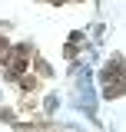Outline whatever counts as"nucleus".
<instances>
[{"instance_id":"f257e3e1","label":"nucleus","mask_w":126,"mask_h":132,"mask_svg":"<svg viewBox=\"0 0 126 132\" xmlns=\"http://www.w3.org/2000/svg\"><path fill=\"white\" fill-rule=\"evenodd\" d=\"M96 82H100V96L103 99L126 96V56L123 53H110L106 56V63L96 73Z\"/></svg>"},{"instance_id":"f03ea898","label":"nucleus","mask_w":126,"mask_h":132,"mask_svg":"<svg viewBox=\"0 0 126 132\" xmlns=\"http://www.w3.org/2000/svg\"><path fill=\"white\" fill-rule=\"evenodd\" d=\"M40 76H37V73H23V76H20V79H17V89H20V96H37V89H40Z\"/></svg>"},{"instance_id":"7ed1b4c3","label":"nucleus","mask_w":126,"mask_h":132,"mask_svg":"<svg viewBox=\"0 0 126 132\" xmlns=\"http://www.w3.org/2000/svg\"><path fill=\"white\" fill-rule=\"evenodd\" d=\"M57 109H60V96H57V93H47L43 102H40V116H43V119H53Z\"/></svg>"},{"instance_id":"20e7f679","label":"nucleus","mask_w":126,"mask_h":132,"mask_svg":"<svg viewBox=\"0 0 126 132\" xmlns=\"http://www.w3.org/2000/svg\"><path fill=\"white\" fill-rule=\"evenodd\" d=\"M33 73H37L40 79H53V66H50L40 53H37V60H33Z\"/></svg>"},{"instance_id":"39448f33","label":"nucleus","mask_w":126,"mask_h":132,"mask_svg":"<svg viewBox=\"0 0 126 132\" xmlns=\"http://www.w3.org/2000/svg\"><path fill=\"white\" fill-rule=\"evenodd\" d=\"M17 106H0V126H17Z\"/></svg>"}]
</instances>
